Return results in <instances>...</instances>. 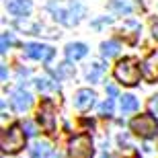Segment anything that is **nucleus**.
<instances>
[{"instance_id": "f257e3e1", "label": "nucleus", "mask_w": 158, "mask_h": 158, "mask_svg": "<svg viewBox=\"0 0 158 158\" xmlns=\"http://www.w3.org/2000/svg\"><path fill=\"white\" fill-rule=\"evenodd\" d=\"M113 76L117 78L121 84H125V86H135L142 78V70H140L138 60H134V58L119 60L115 70H113Z\"/></svg>"}, {"instance_id": "f03ea898", "label": "nucleus", "mask_w": 158, "mask_h": 158, "mask_svg": "<svg viewBox=\"0 0 158 158\" xmlns=\"http://www.w3.org/2000/svg\"><path fill=\"white\" fill-rule=\"evenodd\" d=\"M2 152L4 154H17L25 148V131L21 123H12L10 127H6L2 131Z\"/></svg>"}, {"instance_id": "7ed1b4c3", "label": "nucleus", "mask_w": 158, "mask_h": 158, "mask_svg": "<svg viewBox=\"0 0 158 158\" xmlns=\"http://www.w3.org/2000/svg\"><path fill=\"white\" fill-rule=\"evenodd\" d=\"M49 10H53L56 19H58L60 23L68 25V27L76 25L82 17V4L78 0H70L68 6H62V4H58V2H49Z\"/></svg>"}, {"instance_id": "20e7f679", "label": "nucleus", "mask_w": 158, "mask_h": 158, "mask_svg": "<svg viewBox=\"0 0 158 158\" xmlns=\"http://www.w3.org/2000/svg\"><path fill=\"white\" fill-rule=\"evenodd\" d=\"M129 127H131V131L135 135H140L144 140H150L158 131V121L152 115H138V117H134L129 121Z\"/></svg>"}, {"instance_id": "39448f33", "label": "nucleus", "mask_w": 158, "mask_h": 158, "mask_svg": "<svg viewBox=\"0 0 158 158\" xmlns=\"http://www.w3.org/2000/svg\"><path fill=\"white\" fill-rule=\"evenodd\" d=\"M93 154H94V148H93L90 135L80 134V135H76V138L70 142L68 158H93Z\"/></svg>"}, {"instance_id": "423d86ee", "label": "nucleus", "mask_w": 158, "mask_h": 158, "mask_svg": "<svg viewBox=\"0 0 158 158\" xmlns=\"http://www.w3.org/2000/svg\"><path fill=\"white\" fill-rule=\"evenodd\" d=\"M53 103L52 101H43L39 107V113H37V121L41 123V127L45 131H53V125H56V119H53Z\"/></svg>"}, {"instance_id": "0eeeda50", "label": "nucleus", "mask_w": 158, "mask_h": 158, "mask_svg": "<svg viewBox=\"0 0 158 158\" xmlns=\"http://www.w3.org/2000/svg\"><path fill=\"white\" fill-rule=\"evenodd\" d=\"M25 52H27L29 58L41 60V62H49L53 58V49L49 45H41V43H29V45H25Z\"/></svg>"}, {"instance_id": "6e6552de", "label": "nucleus", "mask_w": 158, "mask_h": 158, "mask_svg": "<svg viewBox=\"0 0 158 158\" xmlns=\"http://www.w3.org/2000/svg\"><path fill=\"white\" fill-rule=\"evenodd\" d=\"M94 99H97V94L90 88H80L76 93V97H74V105H76L78 111H88L94 105Z\"/></svg>"}, {"instance_id": "1a4fd4ad", "label": "nucleus", "mask_w": 158, "mask_h": 158, "mask_svg": "<svg viewBox=\"0 0 158 158\" xmlns=\"http://www.w3.org/2000/svg\"><path fill=\"white\" fill-rule=\"evenodd\" d=\"M109 6L119 15H129V12L140 10L142 2L140 0H109Z\"/></svg>"}, {"instance_id": "9d476101", "label": "nucleus", "mask_w": 158, "mask_h": 158, "mask_svg": "<svg viewBox=\"0 0 158 158\" xmlns=\"http://www.w3.org/2000/svg\"><path fill=\"white\" fill-rule=\"evenodd\" d=\"M31 103H33V97H31L25 88H19V90L12 93V107H15L19 113H25L31 107Z\"/></svg>"}, {"instance_id": "9b49d317", "label": "nucleus", "mask_w": 158, "mask_h": 158, "mask_svg": "<svg viewBox=\"0 0 158 158\" xmlns=\"http://www.w3.org/2000/svg\"><path fill=\"white\" fill-rule=\"evenodd\" d=\"M6 8L10 15L15 17H25V15H29L33 4H31V0H8L6 2Z\"/></svg>"}, {"instance_id": "f8f14e48", "label": "nucleus", "mask_w": 158, "mask_h": 158, "mask_svg": "<svg viewBox=\"0 0 158 158\" xmlns=\"http://www.w3.org/2000/svg\"><path fill=\"white\" fill-rule=\"evenodd\" d=\"M86 45L84 43H70V45L66 47V58L70 60V62H76V60L84 58L86 56Z\"/></svg>"}, {"instance_id": "ddd939ff", "label": "nucleus", "mask_w": 158, "mask_h": 158, "mask_svg": "<svg viewBox=\"0 0 158 158\" xmlns=\"http://www.w3.org/2000/svg\"><path fill=\"white\" fill-rule=\"evenodd\" d=\"M29 152H31V158H49L52 156V146L47 142H37Z\"/></svg>"}, {"instance_id": "4468645a", "label": "nucleus", "mask_w": 158, "mask_h": 158, "mask_svg": "<svg viewBox=\"0 0 158 158\" xmlns=\"http://www.w3.org/2000/svg\"><path fill=\"white\" fill-rule=\"evenodd\" d=\"M121 111L123 113L138 111V99L131 97V94H123V97H121Z\"/></svg>"}, {"instance_id": "2eb2a0df", "label": "nucleus", "mask_w": 158, "mask_h": 158, "mask_svg": "<svg viewBox=\"0 0 158 158\" xmlns=\"http://www.w3.org/2000/svg\"><path fill=\"white\" fill-rule=\"evenodd\" d=\"M101 52H103L105 58H113V56L119 53V43L117 41H105V43L101 45Z\"/></svg>"}, {"instance_id": "dca6fc26", "label": "nucleus", "mask_w": 158, "mask_h": 158, "mask_svg": "<svg viewBox=\"0 0 158 158\" xmlns=\"http://www.w3.org/2000/svg\"><path fill=\"white\" fill-rule=\"evenodd\" d=\"M101 74H103V66H101V64H93V68L88 70L86 76H88V80H90V82H97Z\"/></svg>"}, {"instance_id": "f3484780", "label": "nucleus", "mask_w": 158, "mask_h": 158, "mask_svg": "<svg viewBox=\"0 0 158 158\" xmlns=\"http://www.w3.org/2000/svg\"><path fill=\"white\" fill-rule=\"evenodd\" d=\"M101 115H103V117H111L113 115V99H107L105 103H103V105H101Z\"/></svg>"}, {"instance_id": "a211bd4d", "label": "nucleus", "mask_w": 158, "mask_h": 158, "mask_svg": "<svg viewBox=\"0 0 158 158\" xmlns=\"http://www.w3.org/2000/svg\"><path fill=\"white\" fill-rule=\"evenodd\" d=\"M12 43H15V37H12L10 33H4V35H2V45H0V52L6 53L8 45H12Z\"/></svg>"}, {"instance_id": "6ab92c4d", "label": "nucleus", "mask_w": 158, "mask_h": 158, "mask_svg": "<svg viewBox=\"0 0 158 158\" xmlns=\"http://www.w3.org/2000/svg\"><path fill=\"white\" fill-rule=\"evenodd\" d=\"M37 88L39 90H49V88H58V84H52V80H47V78H39L37 80Z\"/></svg>"}, {"instance_id": "aec40b11", "label": "nucleus", "mask_w": 158, "mask_h": 158, "mask_svg": "<svg viewBox=\"0 0 158 158\" xmlns=\"http://www.w3.org/2000/svg\"><path fill=\"white\" fill-rule=\"evenodd\" d=\"M72 66H68V64H62V68L58 70V76L60 78H66V76H72Z\"/></svg>"}, {"instance_id": "412c9836", "label": "nucleus", "mask_w": 158, "mask_h": 158, "mask_svg": "<svg viewBox=\"0 0 158 158\" xmlns=\"http://www.w3.org/2000/svg\"><path fill=\"white\" fill-rule=\"evenodd\" d=\"M23 129L27 131V135H35V134H37V131H35V125H33L31 121H25V123H23Z\"/></svg>"}, {"instance_id": "4be33fe9", "label": "nucleus", "mask_w": 158, "mask_h": 158, "mask_svg": "<svg viewBox=\"0 0 158 158\" xmlns=\"http://www.w3.org/2000/svg\"><path fill=\"white\" fill-rule=\"evenodd\" d=\"M152 35L158 41V19H152Z\"/></svg>"}, {"instance_id": "5701e85b", "label": "nucleus", "mask_w": 158, "mask_h": 158, "mask_svg": "<svg viewBox=\"0 0 158 158\" xmlns=\"http://www.w3.org/2000/svg\"><path fill=\"white\" fill-rule=\"evenodd\" d=\"M150 109H152L154 113H158V94L152 97V101H150Z\"/></svg>"}, {"instance_id": "b1692460", "label": "nucleus", "mask_w": 158, "mask_h": 158, "mask_svg": "<svg viewBox=\"0 0 158 158\" xmlns=\"http://www.w3.org/2000/svg\"><path fill=\"white\" fill-rule=\"evenodd\" d=\"M103 158H109V156H107V154H105V156H103Z\"/></svg>"}]
</instances>
